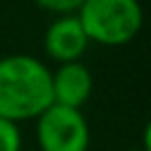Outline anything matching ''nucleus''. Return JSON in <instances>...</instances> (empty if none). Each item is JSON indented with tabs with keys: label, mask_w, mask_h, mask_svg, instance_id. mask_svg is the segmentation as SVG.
<instances>
[{
	"label": "nucleus",
	"mask_w": 151,
	"mask_h": 151,
	"mask_svg": "<svg viewBox=\"0 0 151 151\" xmlns=\"http://www.w3.org/2000/svg\"><path fill=\"white\" fill-rule=\"evenodd\" d=\"M93 91V76L89 67L78 62L58 65L51 71V100L53 104L69 109H82V104L91 98Z\"/></svg>",
	"instance_id": "obj_5"
},
{
	"label": "nucleus",
	"mask_w": 151,
	"mask_h": 151,
	"mask_svg": "<svg viewBox=\"0 0 151 151\" xmlns=\"http://www.w3.org/2000/svg\"><path fill=\"white\" fill-rule=\"evenodd\" d=\"M42 47L51 60H56L58 65H67V62H78L85 56L89 38L76 14L56 16V20L45 31Z\"/></svg>",
	"instance_id": "obj_4"
},
{
	"label": "nucleus",
	"mask_w": 151,
	"mask_h": 151,
	"mask_svg": "<svg viewBox=\"0 0 151 151\" xmlns=\"http://www.w3.org/2000/svg\"><path fill=\"white\" fill-rule=\"evenodd\" d=\"M36 140L40 151H87L91 131L82 109L51 104L36 118Z\"/></svg>",
	"instance_id": "obj_3"
},
{
	"label": "nucleus",
	"mask_w": 151,
	"mask_h": 151,
	"mask_svg": "<svg viewBox=\"0 0 151 151\" xmlns=\"http://www.w3.org/2000/svg\"><path fill=\"white\" fill-rule=\"evenodd\" d=\"M40 9L49 11V14L56 16H71L80 9V5L85 0H33Z\"/></svg>",
	"instance_id": "obj_7"
},
{
	"label": "nucleus",
	"mask_w": 151,
	"mask_h": 151,
	"mask_svg": "<svg viewBox=\"0 0 151 151\" xmlns=\"http://www.w3.org/2000/svg\"><path fill=\"white\" fill-rule=\"evenodd\" d=\"M124 151H147V149H140V147H131V149H124Z\"/></svg>",
	"instance_id": "obj_8"
},
{
	"label": "nucleus",
	"mask_w": 151,
	"mask_h": 151,
	"mask_svg": "<svg viewBox=\"0 0 151 151\" xmlns=\"http://www.w3.org/2000/svg\"><path fill=\"white\" fill-rule=\"evenodd\" d=\"M51 104V69L40 58L27 53L0 58V118L20 124L36 120Z\"/></svg>",
	"instance_id": "obj_1"
},
{
	"label": "nucleus",
	"mask_w": 151,
	"mask_h": 151,
	"mask_svg": "<svg viewBox=\"0 0 151 151\" xmlns=\"http://www.w3.org/2000/svg\"><path fill=\"white\" fill-rule=\"evenodd\" d=\"M76 16L89 42L102 47L129 45L145 22L140 0H85Z\"/></svg>",
	"instance_id": "obj_2"
},
{
	"label": "nucleus",
	"mask_w": 151,
	"mask_h": 151,
	"mask_svg": "<svg viewBox=\"0 0 151 151\" xmlns=\"http://www.w3.org/2000/svg\"><path fill=\"white\" fill-rule=\"evenodd\" d=\"M20 149H22L20 124L0 118V151H20Z\"/></svg>",
	"instance_id": "obj_6"
}]
</instances>
